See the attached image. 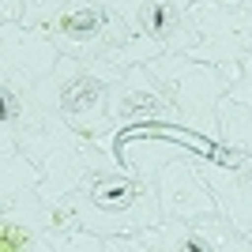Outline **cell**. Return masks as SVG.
<instances>
[{
	"instance_id": "cell-4",
	"label": "cell",
	"mask_w": 252,
	"mask_h": 252,
	"mask_svg": "<svg viewBox=\"0 0 252 252\" xmlns=\"http://www.w3.org/2000/svg\"><path fill=\"white\" fill-rule=\"evenodd\" d=\"M139 121H173L177 125V102L169 94L162 75H155L151 64H132L113 79L109 87V125L113 139L121 128Z\"/></svg>"
},
{
	"instance_id": "cell-9",
	"label": "cell",
	"mask_w": 252,
	"mask_h": 252,
	"mask_svg": "<svg viewBox=\"0 0 252 252\" xmlns=\"http://www.w3.org/2000/svg\"><path fill=\"white\" fill-rule=\"evenodd\" d=\"M23 249H57L45 230H38L34 222H23V219H11V215H0V252H23Z\"/></svg>"
},
{
	"instance_id": "cell-12",
	"label": "cell",
	"mask_w": 252,
	"mask_h": 252,
	"mask_svg": "<svg viewBox=\"0 0 252 252\" xmlns=\"http://www.w3.org/2000/svg\"><path fill=\"white\" fill-rule=\"evenodd\" d=\"M245 169H249V173H252V155H245Z\"/></svg>"
},
{
	"instance_id": "cell-2",
	"label": "cell",
	"mask_w": 252,
	"mask_h": 252,
	"mask_svg": "<svg viewBox=\"0 0 252 252\" xmlns=\"http://www.w3.org/2000/svg\"><path fill=\"white\" fill-rule=\"evenodd\" d=\"M109 11L125 31V42L105 57L117 68L147 64L169 53H192L200 45L192 8L181 0H109Z\"/></svg>"
},
{
	"instance_id": "cell-11",
	"label": "cell",
	"mask_w": 252,
	"mask_h": 252,
	"mask_svg": "<svg viewBox=\"0 0 252 252\" xmlns=\"http://www.w3.org/2000/svg\"><path fill=\"white\" fill-rule=\"evenodd\" d=\"M226 94L237 98V102H245V105H252V57H245V61H241V75L230 83Z\"/></svg>"
},
{
	"instance_id": "cell-7",
	"label": "cell",
	"mask_w": 252,
	"mask_h": 252,
	"mask_svg": "<svg viewBox=\"0 0 252 252\" xmlns=\"http://www.w3.org/2000/svg\"><path fill=\"white\" fill-rule=\"evenodd\" d=\"M196 166H200L203 181L215 192L219 211L249 237L252 233V173L245 166H226V162H215V158H203V155H196Z\"/></svg>"
},
{
	"instance_id": "cell-6",
	"label": "cell",
	"mask_w": 252,
	"mask_h": 252,
	"mask_svg": "<svg viewBox=\"0 0 252 252\" xmlns=\"http://www.w3.org/2000/svg\"><path fill=\"white\" fill-rule=\"evenodd\" d=\"M158 192H162L166 219H207V215L219 211L215 192H211V185L203 181L200 166H196V155L173 158L158 177Z\"/></svg>"
},
{
	"instance_id": "cell-5",
	"label": "cell",
	"mask_w": 252,
	"mask_h": 252,
	"mask_svg": "<svg viewBox=\"0 0 252 252\" xmlns=\"http://www.w3.org/2000/svg\"><path fill=\"white\" fill-rule=\"evenodd\" d=\"M200 27V45L189 53L207 64H241L252 57V8H226L219 0L189 4Z\"/></svg>"
},
{
	"instance_id": "cell-1",
	"label": "cell",
	"mask_w": 252,
	"mask_h": 252,
	"mask_svg": "<svg viewBox=\"0 0 252 252\" xmlns=\"http://www.w3.org/2000/svg\"><path fill=\"white\" fill-rule=\"evenodd\" d=\"M125 72L109 61H83V57H61L57 68L38 83L34 94V117L42 109L57 113L75 136H83L87 143H98L105 151L113 147V125H109V87ZM23 136V132H19Z\"/></svg>"
},
{
	"instance_id": "cell-8",
	"label": "cell",
	"mask_w": 252,
	"mask_h": 252,
	"mask_svg": "<svg viewBox=\"0 0 252 252\" xmlns=\"http://www.w3.org/2000/svg\"><path fill=\"white\" fill-rule=\"evenodd\" d=\"M219 139H222V147L237 151V155H252V105L222 94V102H219Z\"/></svg>"
},
{
	"instance_id": "cell-10",
	"label": "cell",
	"mask_w": 252,
	"mask_h": 252,
	"mask_svg": "<svg viewBox=\"0 0 252 252\" xmlns=\"http://www.w3.org/2000/svg\"><path fill=\"white\" fill-rule=\"evenodd\" d=\"M23 4H27V11H23V27L42 31V27L64 8V4H68V0H23Z\"/></svg>"
},
{
	"instance_id": "cell-3",
	"label": "cell",
	"mask_w": 252,
	"mask_h": 252,
	"mask_svg": "<svg viewBox=\"0 0 252 252\" xmlns=\"http://www.w3.org/2000/svg\"><path fill=\"white\" fill-rule=\"evenodd\" d=\"M147 64L155 68V75L166 79L169 94L177 102V125L219 139V102L230 91V83L241 75V64H207L189 53H169Z\"/></svg>"
}]
</instances>
